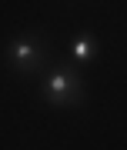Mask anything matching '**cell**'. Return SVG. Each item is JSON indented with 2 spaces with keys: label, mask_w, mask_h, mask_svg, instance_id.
I'll return each mask as SVG.
<instances>
[{
  "label": "cell",
  "mask_w": 127,
  "mask_h": 150,
  "mask_svg": "<svg viewBox=\"0 0 127 150\" xmlns=\"http://www.w3.org/2000/svg\"><path fill=\"white\" fill-rule=\"evenodd\" d=\"M97 50H101V43H97V37L94 33H77L74 40H70V64L74 67H87L90 60L97 57Z\"/></svg>",
  "instance_id": "obj_3"
},
{
  "label": "cell",
  "mask_w": 127,
  "mask_h": 150,
  "mask_svg": "<svg viewBox=\"0 0 127 150\" xmlns=\"http://www.w3.org/2000/svg\"><path fill=\"white\" fill-rule=\"evenodd\" d=\"M40 97L50 103V107H80L84 103V77L74 64H54L50 74L44 77V87H40Z\"/></svg>",
  "instance_id": "obj_1"
},
{
  "label": "cell",
  "mask_w": 127,
  "mask_h": 150,
  "mask_svg": "<svg viewBox=\"0 0 127 150\" xmlns=\"http://www.w3.org/2000/svg\"><path fill=\"white\" fill-rule=\"evenodd\" d=\"M4 57L10 64V70H17V74H40L50 60V47L37 30H24L7 43Z\"/></svg>",
  "instance_id": "obj_2"
}]
</instances>
